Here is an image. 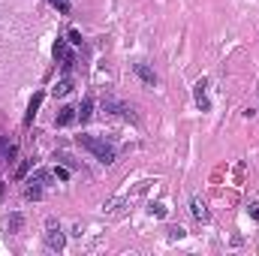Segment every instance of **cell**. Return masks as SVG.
Masks as SVG:
<instances>
[{
    "label": "cell",
    "instance_id": "15",
    "mask_svg": "<svg viewBox=\"0 0 259 256\" xmlns=\"http://www.w3.org/2000/svg\"><path fill=\"white\" fill-rule=\"evenodd\" d=\"M27 169H30V160H24V163H21V166H18V172H15V178H18V181H21V178H24V175H27Z\"/></svg>",
    "mask_w": 259,
    "mask_h": 256
},
{
    "label": "cell",
    "instance_id": "2",
    "mask_svg": "<svg viewBox=\"0 0 259 256\" xmlns=\"http://www.w3.org/2000/svg\"><path fill=\"white\" fill-rule=\"evenodd\" d=\"M54 60H60L63 72H69L72 66H76V54L66 49V40H57V43H54Z\"/></svg>",
    "mask_w": 259,
    "mask_h": 256
},
{
    "label": "cell",
    "instance_id": "7",
    "mask_svg": "<svg viewBox=\"0 0 259 256\" xmlns=\"http://www.w3.org/2000/svg\"><path fill=\"white\" fill-rule=\"evenodd\" d=\"M91 115H94V100L88 97V100H82V105L76 108V121L85 124V121H91Z\"/></svg>",
    "mask_w": 259,
    "mask_h": 256
},
{
    "label": "cell",
    "instance_id": "18",
    "mask_svg": "<svg viewBox=\"0 0 259 256\" xmlns=\"http://www.w3.org/2000/svg\"><path fill=\"white\" fill-rule=\"evenodd\" d=\"M151 214H157V217H163V214H166V208H163V205H151Z\"/></svg>",
    "mask_w": 259,
    "mask_h": 256
},
{
    "label": "cell",
    "instance_id": "1",
    "mask_svg": "<svg viewBox=\"0 0 259 256\" xmlns=\"http://www.w3.org/2000/svg\"><path fill=\"white\" fill-rule=\"evenodd\" d=\"M79 145H82V148H88L100 163H105V166H112L115 163V157H118V151L112 148V145H108L105 139H97V136H79Z\"/></svg>",
    "mask_w": 259,
    "mask_h": 256
},
{
    "label": "cell",
    "instance_id": "13",
    "mask_svg": "<svg viewBox=\"0 0 259 256\" xmlns=\"http://www.w3.org/2000/svg\"><path fill=\"white\" fill-rule=\"evenodd\" d=\"M52 3L57 6V12H69V3H72V0H52Z\"/></svg>",
    "mask_w": 259,
    "mask_h": 256
},
{
    "label": "cell",
    "instance_id": "19",
    "mask_svg": "<svg viewBox=\"0 0 259 256\" xmlns=\"http://www.w3.org/2000/svg\"><path fill=\"white\" fill-rule=\"evenodd\" d=\"M250 214H253V220H259V205H250Z\"/></svg>",
    "mask_w": 259,
    "mask_h": 256
},
{
    "label": "cell",
    "instance_id": "20",
    "mask_svg": "<svg viewBox=\"0 0 259 256\" xmlns=\"http://www.w3.org/2000/svg\"><path fill=\"white\" fill-rule=\"evenodd\" d=\"M0 196H3V181H0Z\"/></svg>",
    "mask_w": 259,
    "mask_h": 256
},
{
    "label": "cell",
    "instance_id": "14",
    "mask_svg": "<svg viewBox=\"0 0 259 256\" xmlns=\"http://www.w3.org/2000/svg\"><path fill=\"white\" fill-rule=\"evenodd\" d=\"M66 43H72V46H82V33L79 30H69V40Z\"/></svg>",
    "mask_w": 259,
    "mask_h": 256
},
{
    "label": "cell",
    "instance_id": "6",
    "mask_svg": "<svg viewBox=\"0 0 259 256\" xmlns=\"http://www.w3.org/2000/svg\"><path fill=\"white\" fill-rule=\"evenodd\" d=\"M133 69H136V76H139V79H142L145 85H151V88L157 85V76H154V72H151V66H145V63H136Z\"/></svg>",
    "mask_w": 259,
    "mask_h": 256
},
{
    "label": "cell",
    "instance_id": "12",
    "mask_svg": "<svg viewBox=\"0 0 259 256\" xmlns=\"http://www.w3.org/2000/svg\"><path fill=\"white\" fill-rule=\"evenodd\" d=\"M24 196H27V199H43V187H36V184H30V187L24 190Z\"/></svg>",
    "mask_w": 259,
    "mask_h": 256
},
{
    "label": "cell",
    "instance_id": "4",
    "mask_svg": "<svg viewBox=\"0 0 259 256\" xmlns=\"http://www.w3.org/2000/svg\"><path fill=\"white\" fill-rule=\"evenodd\" d=\"M43 100H46V94H33V100H30V105H27V115H24V127L33 124V118H36V112H40Z\"/></svg>",
    "mask_w": 259,
    "mask_h": 256
},
{
    "label": "cell",
    "instance_id": "10",
    "mask_svg": "<svg viewBox=\"0 0 259 256\" xmlns=\"http://www.w3.org/2000/svg\"><path fill=\"white\" fill-rule=\"evenodd\" d=\"M21 223H24V220H21V214H9V217H6V229H9V232H18Z\"/></svg>",
    "mask_w": 259,
    "mask_h": 256
},
{
    "label": "cell",
    "instance_id": "3",
    "mask_svg": "<svg viewBox=\"0 0 259 256\" xmlns=\"http://www.w3.org/2000/svg\"><path fill=\"white\" fill-rule=\"evenodd\" d=\"M46 244L52 250H63V232L54 229V220H49V232H46Z\"/></svg>",
    "mask_w": 259,
    "mask_h": 256
},
{
    "label": "cell",
    "instance_id": "8",
    "mask_svg": "<svg viewBox=\"0 0 259 256\" xmlns=\"http://www.w3.org/2000/svg\"><path fill=\"white\" fill-rule=\"evenodd\" d=\"M72 121H76V108H69V105H63L60 112H57V118H54L57 127H69Z\"/></svg>",
    "mask_w": 259,
    "mask_h": 256
},
{
    "label": "cell",
    "instance_id": "5",
    "mask_svg": "<svg viewBox=\"0 0 259 256\" xmlns=\"http://www.w3.org/2000/svg\"><path fill=\"white\" fill-rule=\"evenodd\" d=\"M205 88H208V82L199 79V82H196V105L202 108V112H208V108H211V102H208V97H205Z\"/></svg>",
    "mask_w": 259,
    "mask_h": 256
},
{
    "label": "cell",
    "instance_id": "11",
    "mask_svg": "<svg viewBox=\"0 0 259 256\" xmlns=\"http://www.w3.org/2000/svg\"><path fill=\"white\" fill-rule=\"evenodd\" d=\"M69 91H72V82H69V79H63V82H57V88H54L52 94H54V97H66Z\"/></svg>",
    "mask_w": 259,
    "mask_h": 256
},
{
    "label": "cell",
    "instance_id": "17",
    "mask_svg": "<svg viewBox=\"0 0 259 256\" xmlns=\"http://www.w3.org/2000/svg\"><path fill=\"white\" fill-rule=\"evenodd\" d=\"M169 235H172V238H184V229H181V226H172Z\"/></svg>",
    "mask_w": 259,
    "mask_h": 256
},
{
    "label": "cell",
    "instance_id": "9",
    "mask_svg": "<svg viewBox=\"0 0 259 256\" xmlns=\"http://www.w3.org/2000/svg\"><path fill=\"white\" fill-rule=\"evenodd\" d=\"M190 205H193V214H196V220H202V223H208V220H211V211L205 208V202H202V199H193Z\"/></svg>",
    "mask_w": 259,
    "mask_h": 256
},
{
    "label": "cell",
    "instance_id": "16",
    "mask_svg": "<svg viewBox=\"0 0 259 256\" xmlns=\"http://www.w3.org/2000/svg\"><path fill=\"white\" fill-rule=\"evenodd\" d=\"M54 178H60V181H66V178H69V172H66V169H60V166H57V169H54Z\"/></svg>",
    "mask_w": 259,
    "mask_h": 256
}]
</instances>
